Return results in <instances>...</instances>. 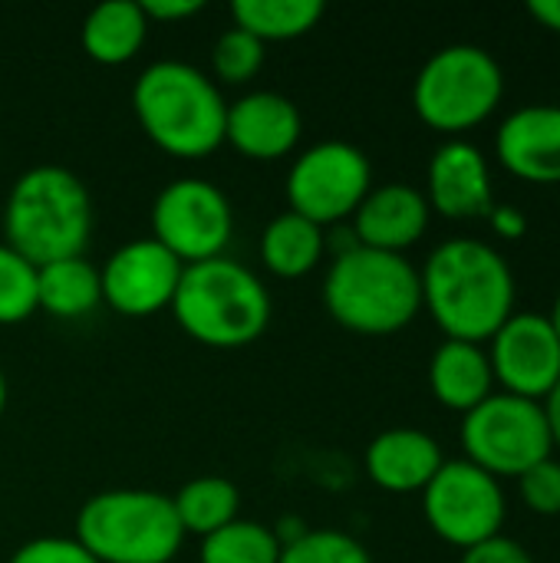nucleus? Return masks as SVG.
<instances>
[{
  "label": "nucleus",
  "instance_id": "35",
  "mask_svg": "<svg viewBox=\"0 0 560 563\" xmlns=\"http://www.w3.org/2000/svg\"><path fill=\"white\" fill-rule=\"evenodd\" d=\"M545 416H548V426H551L554 449H560V383L554 386V393L545 399Z\"/></svg>",
  "mask_w": 560,
  "mask_h": 563
},
{
  "label": "nucleus",
  "instance_id": "3",
  "mask_svg": "<svg viewBox=\"0 0 560 563\" xmlns=\"http://www.w3.org/2000/svg\"><path fill=\"white\" fill-rule=\"evenodd\" d=\"M3 244L33 267L79 257L92 234V201L83 178L63 165L26 168L3 201Z\"/></svg>",
  "mask_w": 560,
  "mask_h": 563
},
{
  "label": "nucleus",
  "instance_id": "37",
  "mask_svg": "<svg viewBox=\"0 0 560 563\" xmlns=\"http://www.w3.org/2000/svg\"><path fill=\"white\" fill-rule=\"evenodd\" d=\"M3 412H7V376L0 369V419H3Z\"/></svg>",
  "mask_w": 560,
  "mask_h": 563
},
{
  "label": "nucleus",
  "instance_id": "5",
  "mask_svg": "<svg viewBox=\"0 0 560 563\" xmlns=\"http://www.w3.org/2000/svg\"><path fill=\"white\" fill-rule=\"evenodd\" d=\"M168 310L195 343L241 350L264 336L271 323V294L251 267L231 257H215L182 271Z\"/></svg>",
  "mask_w": 560,
  "mask_h": 563
},
{
  "label": "nucleus",
  "instance_id": "18",
  "mask_svg": "<svg viewBox=\"0 0 560 563\" xmlns=\"http://www.w3.org/2000/svg\"><path fill=\"white\" fill-rule=\"evenodd\" d=\"M442 462L446 459L439 442L422 429H386L366 445L363 455L370 482L389 495L422 492L436 478Z\"/></svg>",
  "mask_w": 560,
  "mask_h": 563
},
{
  "label": "nucleus",
  "instance_id": "26",
  "mask_svg": "<svg viewBox=\"0 0 560 563\" xmlns=\"http://www.w3.org/2000/svg\"><path fill=\"white\" fill-rule=\"evenodd\" d=\"M36 313V267L0 241V327H17Z\"/></svg>",
  "mask_w": 560,
  "mask_h": 563
},
{
  "label": "nucleus",
  "instance_id": "31",
  "mask_svg": "<svg viewBox=\"0 0 560 563\" xmlns=\"http://www.w3.org/2000/svg\"><path fill=\"white\" fill-rule=\"evenodd\" d=\"M459 563H538L518 541H512V538H495V541H488V544H479V548H472V551H465L462 554V561Z\"/></svg>",
  "mask_w": 560,
  "mask_h": 563
},
{
  "label": "nucleus",
  "instance_id": "32",
  "mask_svg": "<svg viewBox=\"0 0 560 563\" xmlns=\"http://www.w3.org/2000/svg\"><path fill=\"white\" fill-rule=\"evenodd\" d=\"M139 7H142L149 26L152 23H178V20H188V16L205 10L201 0H145Z\"/></svg>",
  "mask_w": 560,
  "mask_h": 563
},
{
  "label": "nucleus",
  "instance_id": "33",
  "mask_svg": "<svg viewBox=\"0 0 560 563\" xmlns=\"http://www.w3.org/2000/svg\"><path fill=\"white\" fill-rule=\"evenodd\" d=\"M488 221H492V231L505 241H521L528 234V218L512 205H495Z\"/></svg>",
  "mask_w": 560,
  "mask_h": 563
},
{
  "label": "nucleus",
  "instance_id": "27",
  "mask_svg": "<svg viewBox=\"0 0 560 563\" xmlns=\"http://www.w3.org/2000/svg\"><path fill=\"white\" fill-rule=\"evenodd\" d=\"M277 563H373V558L356 538L333 528H320L300 531L294 541H287Z\"/></svg>",
  "mask_w": 560,
  "mask_h": 563
},
{
  "label": "nucleus",
  "instance_id": "28",
  "mask_svg": "<svg viewBox=\"0 0 560 563\" xmlns=\"http://www.w3.org/2000/svg\"><path fill=\"white\" fill-rule=\"evenodd\" d=\"M261 66H264V43L238 26H228L211 46V73L224 86L251 82L261 73Z\"/></svg>",
  "mask_w": 560,
  "mask_h": 563
},
{
  "label": "nucleus",
  "instance_id": "21",
  "mask_svg": "<svg viewBox=\"0 0 560 563\" xmlns=\"http://www.w3.org/2000/svg\"><path fill=\"white\" fill-rule=\"evenodd\" d=\"M149 33V20L135 0H106L83 20V49L102 66H122L135 59Z\"/></svg>",
  "mask_w": 560,
  "mask_h": 563
},
{
  "label": "nucleus",
  "instance_id": "17",
  "mask_svg": "<svg viewBox=\"0 0 560 563\" xmlns=\"http://www.w3.org/2000/svg\"><path fill=\"white\" fill-rule=\"evenodd\" d=\"M429 218H432V208L419 188L406 181H389V185L370 188V195L350 218L353 221L350 234L360 247L406 254L429 231Z\"/></svg>",
  "mask_w": 560,
  "mask_h": 563
},
{
  "label": "nucleus",
  "instance_id": "9",
  "mask_svg": "<svg viewBox=\"0 0 560 563\" xmlns=\"http://www.w3.org/2000/svg\"><path fill=\"white\" fill-rule=\"evenodd\" d=\"M373 188V165L363 148L330 139L304 148L287 172V211L330 228L356 214Z\"/></svg>",
  "mask_w": 560,
  "mask_h": 563
},
{
  "label": "nucleus",
  "instance_id": "30",
  "mask_svg": "<svg viewBox=\"0 0 560 563\" xmlns=\"http://www.w3.org/2000/svg\"><path fill=\"white\" fill-rule=\"evenodd\" d=\"M10 563H99L76 538H33L20 544Z\"/></svg>",
  "mask_w": 560,
  "mask_h": 563
},
{
  "label": "nucleus",
  "instance_id": "7",
  "mask_svg": "<svg viewBox=\"0 0 560 563\" xmlns=\"http://www.w3.org/2000/svg\"><path fill=\"white\" fill-rule=\"evenodd\" d=\"M502 96L505 73L498 59L475 43L436 49L413 82L416 115L449 139L482 125L502 106Z\"/></svg>",
  "mask_w": 560,
  "mask_h": 563
},
{
  "label": "nucleus",
  "instance_id": "11",
  "mask_svg": "<svg viewBox=\"0 0 560 563\" xmlns=\"http://www.w3.org/2000/svg\"><path fill=\"white\" fill-rule=\"evenodd\" d=\"M152 241L185 267L224 257L234 234L228 195L208 178H175L152 201Z\"/></svg>",
  "mask_w": 560,
  "mask_h": 563
},
{
  "label": "nucleus",
  "instance_id": "19",
  "mask_svg": "<svg viewBox=\"0 0 560 563\" xmlns=\"http://www.w3.org/2000/svg\"><path fill=\"white\" fill-rule=\"evenodd\" d=\"M429 389L439 406L469 416L495 393L488 350L479 343L446 340L429 360Z\"/></svg>",
  "mask_w": 560,
  "mask_h": 563
},
{
  "label": "nucleus",
  "instance_id": "10",
  "mask_svg": "<svg viewBox=\"0 0 560 563\" xmlns=\"http://www.w3.org/2000/svg\"><path fill=\"white\" fill-rule=\"evenodd\" d=\"M422 515L436 538L462 554L502 538L505 492L502 482L469 459L442 462L436 478L422 488Z\"/></svg>",
  "mask_w": 560,
  "mask_h": 563
},
{
  "label": "nucleus",
  "instance_id": "2",
  "mask_svg": "<svg viewBox=\"0 0 560 563\" xmlns=\"http://www.w3.org/2000/svg\"><path fill=\"white\" fill-rule=\"evenodd\" d=\"M132 112L149 142L175 158H205L224 145L228 102L191 63L158 59L132 86Z\"/></svg>",
  "mask_w": 560,
  "mask_h": 563
},
{
  "label": "nucleus",
  "instance_id": "25",
  "mask_svg": "<svg viewBox=\"0 0 560 563\" xmlns=\"http://www.w3.org/2000/svg\"><path fill=\"white\" fill-rule=\"evenodd\" d=\"M281 548V538L267 525L238 518L228 528L201 538L198 563H277Z\"/></svg>",
  "mask_w": 560,
  "mask_h": 563
},
{
  "label": "nucleus",
  "instance_id": "20",
  "mask_svg": "<svg viewBox=\"0 0 560 563\" xmlns=\"http://www.w3.org/2000/svg\"><path fill=\"white\" fill-rule=\"evenodd\" d=\"M327 254V234L320 224L284 211L261 231V264L281 280H300L320 267Z\"/></svg>",
  "mask_w": 560,
  "mask_h": 563
},
{
  "label": "nucleus",
  "instance_id": "22",
  "mask_svg": "<svg viewBox=\"0 0 560 563\" xmlns=\"http://www.w3.org/2000/svg\"><path fill=\"white\" fill-rule=\"evenodd\" d=\"M102 303L99 267H92L83 254L63 257L36 267V310H46L59 320H79Z\"/></svg>",
  "mask_w": 560,
  "mask_h": 563
},
{
  "label": "nucleus",
  "instance_id": "12",
  "mask_svg": "<svg viewBox=\"0 0 560 563\" xmlns=\"http://www.w3.org/2000/svg\"><path fill=\"white\" fill-rule=\"evenodd\" d=\"M488 363L502 393L545 402L560 383V340L551 320L535 310H515L488 340Z\"/></svg>",
  "mask_w": 560,
  "mask_h": 563
},
{
  "label": "nucleus",
  "instance_id": "36",
  "mask_svg": "<svg viewBox=\"0 0 560 563\" xmlns=\"http://www.w3.org/2000/svg\"><path fill=\"white\" fill-rule=\"evenodd\" d=\"M548 320H551V330H554V336L560 340V294H558V300H554V307H551V313H548Z\"/></svg>",
  "mask_w": 560,
  "mask_h": 563
},
{
  "label": "nucleus",
  "instance_id": "6",
  "mask_svg": "<svg viewBox=\"0 0 560 563\" xmlns=\"http://www.w3.org/2000/svg\"><path fill=\"white\" fill-rule=\"evenodd\" d=\"M73 538L99 563H172L185 544L172 498L149 488L92 495L76 515Z\"/></svg>",
  "mask_w": 560,
  "mask_h": 563
},
{
  "label": "nucleus",
  "instance_id": "29",
  "mask_svg": "<svg viewBox=\"0 0 560 563\" xmlns=\"http://www.w3.org/2000/svg\"><path fill=\"white\" fill-rule=\"evenodd\" d=\"M518 492L528 511L541 518L560 515V462L551 455L538 465H531L525 475H518Z\"/></svg>",
  "mask_w": 560,
  "mask_h": 563
},
{
  "label": "nucleus",
  "instance_id": "34",
  "mask_svg": "<svg viewBox=\"0 0 560 563\" xmlns=\"http://www.w3.org/2000/svg\"><path fill=\"white\" fill-rule=\"evenodd\" d=\"M528 13L551 33L560 36V0H531L528 3Z\"/></svg>",
  "mask_w": 560,
  "mask_h": 563
},
{
  "label": "nucleus",
  "instance_id": "15",
  "mask_svg": "<svg viewBox=\"0 0 560 563\" xmlns=\"http://www.w3.org/2000/svg\"><path fill=\"white\" fill-rule=\"evenodd\" d=\"M304 135V119L284 92L257 89L228 102L224 142L251 162L287 158Z\"/></svg>",
  "mask_w": 560,
  "mask_h": 563
},
{
  "label": "nucleus",
  "instance_id": "14",
  "mask_svg": "<svg viewBox=\"0 0 560 563\" xmlns=\"http://www.w3.org/2000/svg\"><path fill=\"white\" fill-rule=\"evenodd\" d=\"M422 195L429 208L449 221L488 218L495 208L488 158L465 139H446L429 158Z\"/></svg>",
  "mask_w": 560,
  "mask_h": 563
},
{
  "label": "nucleus",
  "instance_id": "8",
  "mask_svg": "<svg viewBox=\"0 0 560 563\" xmlns=\"http://www.w3.org/2000/svg\"><path fill=\"white\" fill-rule=\"evenodd\" d=\"M462 449L472 465L498 482L525 475L554 452L545 402L492 393L479 409L462 416Z\"/></svg>",
  "mask_w": 560,
  "mask_h": 563
},
{
  "label": "nucleus",
  "instance_id": "4",
  "mask_svg": "<svg viewBox=\"0 0 560 563\" xmlns=\"http://www.w3.org/2000/svg\"><path fill=\"white\" fill-rule=\"evenodd\" d=\"M323 307L333 323L350 333H399L422 313L419 271L406 261V254L353 244L333 257L323 277Z\"/></svg>",
  "mask_w": 560,
  "mask_h": 563
},
{
  "label": "nucleus",
  "instance_id": "1",
  "mask_svg": "<svg viewBox=\"0 0 560 563\" xmlns=\"http://www.w3.org/2000/svg\"><path fill=\"white\" fill-rule=\"evenodd\" d=\"M422 310L446 340L485 346L515 313V274L502 251L475 238L442 241L419 271Z\"/></svg>",
  "mask_w": 560,
  "mask_h": 563
},
{
  "label": "nucleus",
  "instance_id": "16",
  "mask_svg": "<svg viewBox=\"0 0 560 563\" xmlns=\"http://www.w3.org/2000/svg\"><path fill=\"white\" fill-rule=\"evenodd\" d=\"M495 158L528 185H560V106L515 109L495 132Z\"/></svg>",
  "mask_w": 560,
  "mask_h": 563
},
{
  "label": "nucleus",
  "instance_id": "24",
  "mask_svg": "<svg viewBox=\"0 0 560 563\" xmlns=\"http://www.w3.org/2000/svg\"><path fill=\"white\" fill-rule=\"evenodd\" d=\"M178 525L195 538H208L221 528H228L231 521H238L241 511V492L234 482L221 478V475H201L191 478L188 485L178 488V495L172 498Z\"/></svg>",
  "mask_w": 560,
  "mask_h": 563
},
{
  "label": "nucleus",
  "instance_id": "13",
  "mask_svg": "<svg viewBox=\"0 0 560 563\" xmlns=\"http://www.w3.org/2000/svg\"><path fill=\"white\" fill-rule=\"evenodd\" d=\"M182 271L185 264L158 241L135 238L122 244L99 271L102 303H109L119 317H155L172 307Z\"/></svg>",
  "mask_w": 560,
  "mask_h": 563
},
{
  "label": "nucleus",
  "instance_id": "23",
  "mask_svg": "<svg viewBox=\"0 0 560 563\" xmlns=\"http://www.w3.org/2000/svg\"><path fill=\"white\" fill-rule=\"evenodd\" d=\"M323 20L320 0H234L231 26L261 43H284L310 33Z\"/></svg>",
  "mask_w": 560,
  "mask_h": 563
}]
</instances>
